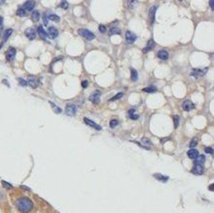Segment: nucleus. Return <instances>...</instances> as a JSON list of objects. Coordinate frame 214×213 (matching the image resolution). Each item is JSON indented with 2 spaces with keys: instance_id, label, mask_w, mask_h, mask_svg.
Listing matches in <instances>:
<instances>
[{
  "instance_id": "obj_29",
  "label": "nucleus",
  "mask_w": 214,
  "mask_h": 213,
  "mask_svg": "<svg viewBox=\"0 0 214 213\" xmlns=\"http://www.w3.org/2000/svg\"><path fill=\"white\" fill-rule=\"evenodd\" d=\"M138 79V73L135 69H131V80L132 81H137Z\"/></svg>"
},
{
  "instance_id": "obj_43",
  "label": "nucleus",
  "mask_w": 214,
  "mask_h": 213,
  "mask_svg": "<svg viewBox=\"0 0 214 213\" xmlns=\"http://www.w3.org/2000/svg\"><path fill=\"white\" fill-rule=\"evenodd\" d=\"M44 23H45L46 26L47 25V23H49V22H47V20H46V15H44Z\"/></svg>"
},
{
  "instance_id": "obj_5",
  "label": "nucleus",
  "mask_w": 214,
  "mask_h": 213,
  "mask_svg": "<svg viewBox=\"0 0 214 213\" xmlns=\"http://www.w3.org/2000/svg\"><path fill=\"white\" fill-rule=\"evenodd\" d=\"M137 39V37L136 35H134L132 33V32L130 31H127L126 33H125V41L127 44H133Z\"/></svg>"
},
{
  "instance_id": "obj_32",
  "label": "nucleus",
  "mask_w": 214,
  "mask_h": 213,
  "mask_svg": "<svg viewBox=\"0 0 214 213\" xmlns=\"http://www.w3.org/2000/svg\"><path fill=\"white\" fill-rule=\"evenodd\" d=\"M50 104L51 105V106L53 108V110H55V113H57V114H60L61 111H62V110L59 108V106H57L56 105H55V104H53L52 102H50Z\"/></svg>"
},
{
  "instance_id": "obj_39",
  "label": "nucleus",
  "mask_w": 214,
  "mask_h": 213,
  "mask_svg": "<svg viewBox=\"0 0 214 213\" xmlns=\"http://www.w3.org/2000/svg\"><path fill=\"white\" fill-rule=\"evenodd\" d=\"M99 31L101 32V33H106L107 32V28L105 25H100L99 26Z\"/></svg>"
},
{
  "instance_id": "obj_2",
  "label": "nucleus",
  "mask_w": 214,
  "mask_h": 213,
  "mask_svg": "<svg viewBox=\"0 0 214 213\" xmlns=\"http://www.w3.org/2000/svg\"><path fill=\"white\" fill-rule=\"evenodd\" d=\"M78 34L83 37V38H85L86 40L88 41H92L95 39V35L92 33V32H90L89 30H86V29H80L78 30Z\"/></svg>"
},
{
  "instance_id": "obj_23",
  "label": "nucleus",
  "mask_w": 214,
  "mask_h": 213,
  "mask_svg": "<svg viewBox=\"0 0 214 213\" xmlns=\"http://www.w3.org/2000/svg\"><path fill=\"white\" fill-rule=\"evenodd\" d=\"M154 178L159 180H161V182H163V183H166L169 180V177H165V176H163L161 174H155L154 175Z\"/></svg>"
},
{
  "instance_id": "obj_4",
  "label": "nucleus",
  "mask_w": 214,
  "mask_h": 213,
  "mask_svg": "<svg viewBox=\"0 0 214 213\" xmlns=\"http://www.w3.org/2000/svg\"><path fill=\"white\" fill-rule=\"evenodd\" d=\"M27 83H28V85H29V86H31L32 88H37L41 84L40 80L37 77H35V76H30L28 78V81H27Z\"/></svg>"
},
{
  "instance_id": "obj_20",
  "label": "nucleus",
  "mask_w": 214,
  "mask_h": 213,
  "mask_svg": "<svg viewBox=\"0 0 214 213\" xmlns=\"http://www.w3.org/2000/svg\"><path fill=\"white\" fill-rule=\"evenodd\" d=\"M194 165H202L203 163L205 162V156L203 155H199L194 160Z\"/></svg>"
},
{
  "instance_id": "obj_1",
  "label": "nucleus",
  "mask_w": 214,
  "mask_h": 213,
  "mask_svg": "<svg viewBox=\"0 0 214 213\" xmlns=\"http://www.w3.org/2000/svg\"><path fill=\"white\" fill-rule=\"evenodd\" d=\"M15 206L21 213H29L34 208V202L27 196H19L15 200Z\"/></svg>"
},
{
  "instance_id": "obj_12",
  "label": "nucleus",
  "mask_w": 214,
  "mask_h": 213,
  "mask_svg": "<svg viewBox=\"0 0 214 213\" xmlns=\"http://www.w3.org/2000/svg\"><path fill=\"white\" fill-rule=\"evenodd\" d=\"M203 172H204V169H203L202 165H194V168L191 170V173L194 175H197V176L202 175Z\"/></svg>"
},
{
  "instance_id": "obj_17",
  "label": "nucleus",
  "mask_w": 214,
  "mask_h": 213,
  "mask_svg": "<svg viewBox=\"0 0 214 213\" xmlns=\"http://www.w3.org/2000/svg\"><path fill=\"white\" fill-rule=\"evenodd\" d=\"M154 46H155V42H154V41H153V40L148 41L147 45H146V47H145V49H143V52L146 53V52H148V51L152 50L154 49Z\"/></svg>"
},
{
  "instance_id": "obj_28",
  "label": "nucleus",
  "mask_w": 214,
  "mask_h": 213,
  "mask_svg": "<svg viewBox=\"0 0 214 213\" xmlns=\"http://www.w3.org/2000/svg\"><path fill=\"white\" fill-rule=\"evenodd\" d=\"M17 15L19 17H25V16H27V11L24 8H19L17 10Z\"/></svg>"
},
{
  "instance_id": "obj_44",
  "label": "nucleus",
  "mask_w": 214,
  "mask_h": 213,
  "mask_svg": "<svg viewBox=\"0 0 214 213\" xmlns=\"http://www.w3.org/2000/svg\"><path fill=\"white\" fill-rule=\"evenodd\" d=\"M2 184H3V185H5V186H6V188H10V189H11L12 188V186H11V185H6V184H5V182H2Z\"/></svg>"
},
{
  "instance_id": "obj_38",
  "label": "nucleus",
  "mask_w": 214,
  "mask_h": 213,
  "mask_svg": "<svg viewBox=\"0 0 214 213\" xmlns=\"http://www.w3.org/2000/svg\"><path fill=\"white\" fill-rule=\"evenodd\" d=\"M19 84H20L22 87H26V86H28V83H27L26 80H23V79H21V78H19Z\"/></svg>"
},
{
  "instance_id": "obj_35",
  "label": "nucleus",
  "mask_w": 214,
  "mask_h": 213,
  "mask_svg": "<svg viewBox=\"0 0 214 213\" xmlns=\"http://www.w3.org/2000/svg\"><path fill=\"white\" fill-rule=\"evenodd\" d=\"M117 124H119V121H117L116 120H111L110 121V127H111V128H115Z\"/></svg>"
},
{
  "instance_id": "obj_41",
  "label": "nucleus",
  "mask_w": 214,
  "mask_h": 213,
  "mask_svg": "<svg viewBox=\"0 0 214 213\" xmlns=\"http://www.w3.org/2000/svg\"><path fill=\"white\" fill-rule=\"evenodd\" d=\"M88 81H87V80H84V81H82V87L83 88H87L88 87Z\"/></svg>"
},
{
  "instance_id": "obj_7",
  "label": "nucleus",
  "mask_w": 214,
  "mask_h": 213,
  "mask_svg": "<svg viewBox=\"0 0 214 213\" xmlns=\"http://www.w3.org/2000/svg\"><path fill=\"white\" fill-rule=\"evenodd\" d=\"M46 35L49 36L50 39H55L56 37L58 36V31L57 29H55V27H50L49 29H47V32H46Z\"/></svg>"
},
{
  "instance_id": "obj_16",
  "label": "nucleus",
  "mask_w": 214,
  "mask_h": 213,
  "mask_svg": "<svg viewBox=\"0 0 214 213\" xmlns=\"http://www.w3.org/2000/svg\"><path fill=\"white\" fill-rule=\"evenodd\" d=\"M157 56H158V58H160L161 60H167L168 58H169V52H168L167 50H162L158 51Z\"/></svg>"
},
{
  "instance_id": "obj_9",
  "label": "nucleus",
  "mask_w": 214,
  "mask_h": 213,
  "mask_svg": "<svg viewBox=\"0 0 214 213\" xmlns=\"http://www.w3.org/2000/svg\"><path fill=\"white\" fill-rule=\"evenodd\" d=\"M100 97H101V92L100 91H95L92 95L90 96L89 100L93 104H99L100 102Z\"/></svg>"
},
{
  "instance_id": "obj_8",
  "label": "nucleus",
  "mask_w": 214,
  "mask_h": 213,
  "mask_svg": "<svg viewBox=\"0 0 214 213\" xmlns=\"http://www.w3.org/2000/svg\"><path fill=\"white\" fill-rule=\"evenodd\" d=\"M207 69L208 68H203V69H194L191 72V75L194 76L195 78H199V77H201L203 76L204 74L207 72Z\"/></svg>"
},
{
  "instance_id": "obj_24",
  "label": "nucleus",
  "mask_w": 214,
  "mask_h": 213,
  "mask_svg": "<svg viewBox=\"0 0 214 213\" xmlns=\"http://www.w3.org/2000/svg\"><path fill=\"white\" fill-rule=\"evenodd\" d=\"M120 30L119 28H116V27H111L109 31V35L110 36H113V35H120Z\"/></svg>"
},
{
  "instance_id": "obj_46",
  "label": "nucleus",
  "mask_w": 214,
  "mask_h": 213,
  "mask_svg": "<svg viewBox=\"0 0 214 213\" xmlns=\"http://www.w3.org/2000/svg\"><path fill=\"white\" fill-rule=\"evenodd\" d=\"M5 3V0H0V6H1L2 4H4Z\"/></svg>"
},
{
  "instance_id": "obj_6",
  "label": "nucleus",
  "mask_w": 214,
  "mask_h": 213,
  "mask_svg": "<svg viewBox=\"0 0 214 213\" xmlns=\"http://www.w3.org/2000/svg\"><path fill=\"white\" fill-rule=\"evenodd\" d=\"M25 35L30 41H33V40L36 39V37H37V32L33 28H29V29H27L25 31Z\"/></svg>"
},
{
  "instance_id": "obj_30",
  "label": "nucleus",
  "mask_w": 214,
  "mask_h": 213,
  "mask_svg": "<svg viewBox=\"0 0 214 213\" xmlns=\"http://www.w3.org/2000/svg\"><path fill=\"white\" fill-rule=\"evenodd\" d=\"M49 19L53 21V22H59V21H60V18L58 17L57 15H55V14H50L49 16Z\"/></svg>"
},
{
  "instance_id": "obj_15",
  "label": "nucleus",
  "mask_w": 214,
  "mask_h": 213,
  "mask_svg": "<svg viewBox=\"0 0 214 213\" xmlns=\"http://www.w3.org/2000/svg\"><path fill=\"white\" fill-rule=\"evenodd\" d=\"M156 10H157V6H152L149 10V22L150 24L154 23V20H155V13H156Z\"/></svg>"
},
{
  "instance_id": "obj_19",
  "label": "nucleus",
  "mask_w": 214,
  "mask_h": 213,
  "mask_svg": "<svg viewBox=\"0 0 214 213\" xmlns=\"http://www.w3.org/2000/svg\"><path fill=\"white\" fill-rule=\"evenodd\" d=\"M38 34L40 36V38L41 40H46V32L44 30V28H42V26H39L38 27Z\"/></svg>"
},
{
  "instance_id": "obj_26",
  "label": "nucleus",
  "mask_w": 214,
  "mask_h": 213,
  "mask_svg": "<svg viewBox=\"0 0 214 213\" xmlns=\"http://www.w3.org/2000/svg\"><path fill=\"white\" fill-rule=\"evenodd\" d=\"M137 4V0H127V7L129 9H133Z\"/></svg>"
},
{
  "instance_id": "obj_11",
  "label": "nucleus",
  "mask_w": 214,
  "mask_h": 213,
  "mask_svg": "<svg viewBox=\"0 0 214 213\" xmlns=\"http://www.w3.org/2000/svg\"><path fill=\"white\" fill-rule=\"evenodd\" d=\"M36 6V2L34 1V0H28V1H26L24 3V9L26 10V11H32Z\"/></svg>"
},
{
  "instance_id": "obj_10",
  "label": "nucleus",
  "mask_w": 214,
  "mask_h": 213,
  "mask_svg": "<svg viewBox=\"0 0 214 213\" xmlns=\"http://www.w3.org/2000/svg\"><path fill=\"white\" fill-rule=\"evenodd\" d=\"M16 55V50L14 47H9L6 51V59L7 61H12Z\"/></svg>"
},
{
  "instance_id": "obj_31",
  "label": "nucleus",
  "mask_w": 214,
  "mask_h": 213,
  "mask_svg": "<svg viewBox=\"0 0 214 213\" xmlns=\"http://www.w3.org/2000/svg\"><path fill=\"white\" fill-rule=\"evenodd\" d=\"M174 124H175V128H178V126L180 124V116L179 115H174Z\"/></svg>"
},
{
  "instance_id": "obj_18",
  "label": "nucleus",
  "mask_w": 214,
  "mask_h": 213,
  "mask_svg": "<svg viewBox=\"0 0 214 213\" xmlns=\"http://www.w3.org/2000/svg\"><path fill=\"white\" fill-rule=\"evenodd\" d=\"M199 155V151H197L196 149H194V148H192V149H190V150L188 151V156L192 160H194Z\"/></svg>"
},
{
  "instance_id": "obj_48",
  "label": "nucleus",
  "mask_w": 214,
  "mask_h": 213,
  "mask_svg": "<svg viewBox=\"0 0 214 213\" xmlns=\"http://www.w3.org/2000/svg\"><path fill=\"white\" fill-rule=\"evenodd\" d=\"M180 1H183V0H180Z\"/></svg>"
},
{
  "instance_id": "obj_47",
  "label": "nucleus",
  "mask_w": 214,
  "mask_h": 213,
  "mask_svg": "<svg viewBox=\"0 0 214 213\" xmlns=\"http://www.w3.org/2000/svg\"><path fill=\"white\" fill-rule=\"evenodd\" d=\"M1 31H2V25H0V35H1Z\"/></svg>"
},
{
  "instance_id": "obj_27",
  "label": "nucleus",
  "mask_w": 214,
  "mask_h": 213,
  "mask_svg": "<svg viewBox=\"0 0 214 213\" xmlns=\"http://www.w3.org/2000/svg\"><path fill=\"white\" fill-rule=\"evenodd\" d=\"M156 91H157V89L154 86H149V87H146L143 89V92H146V93H155Z\"/></svg>"
},
{
  "instance_id": "obj_21",
  "label": "nucleus",
  "mask_w": 214,
  "mask_h": 213,
  "mask_svg": "<svg viewBox=\"0 0 214 213\" xmlns=\"http://www.w3.org/2000/svg\"><path fill=\"white\" fill-rule=\"evenodd\" d=\"M31 18H32V21L33 22H38V21L40 20L41 18V13L39 11H34V12H32V16H31Z\"/></svg>"
},
{
  "instance_id": "obj_40",
  "label": "nucleus",
  "mask_w": 214,
  "mask_h": 213,
  "mask_svg": "<svg viewBox=\"0 0 214 213\" xmlns=\"http://www.w3.org/2000/svg\"><path fill=\"white\" fill-rule=\"evenodd\" d=\"M204 151L207 154H213V148H211V147H205L204 148Z\"/></svg>"
},
{
  "instance_id": "obj_34",
  "label": "nucleus",
  "mask_w": 214,
  "mask_h": 213,
  "mask_svg": "<svg viewBox=\"0 0 214 213\" xmlns=\"http://www.w3.org/2000/svg\"><path fill=\"white\" fill-rule=\"evenodd\" d=\"M12 33H13V31L11 29H9V30H7L6 32H5V34H4V41H6L10 36H11Z\"/></svg>"
},
{
  "instance_id": "obj_25",
  "label": "nucleus",
  "mask_w": 214,
  "mask_h": 213,
  "mask_svg": "<svg viewBox=\"0 0 214 213\" xmlns=\"http://www.w3.org/2000/svg\"><path fill=\"white\" fill-rule=\"evenodd\" d=\"M141 142L143 143V144H142V147H143V148H146V149H149L146 145H149V146H151V145H152L151 141L149 140L148 138H143V139L141 140Z\"/></svg>"
},
{
  "instance_id": "obj_14",
  "label": "nucleus",
  "mask_w": 214,
  "mask_h": 213,
  "mask_svg": "<svg viewBox=\"0 0 214 213\" xmlns=\"http://www.w3.org/2000/svg\"><path fill=\"white\" fill-rule=\"evenodd\" d=\"M84 122H85V124H86L90 125L91 127H93V128L97 129V130H101V129H102V127H101L99 124H96V122H94L93 120H91L90 119L84 118Z\"/></svg>"
},
{
  "instance_id": "obj_36",
  "label": "nucleus",
  "mask_w": 214,
  "mask_h": 213,
  "mask_svg": "<svg viewBox=\"0 0 214 213\" xmlns=\"http://www.w3.org/2000/svg\"><path fill=\"white\" fill-rule=\"evenodd\" d=\"M122 96H124V93H119V94H116V96L114 98H111V100H110V102L111 101V102H113V101H116V100H119V99H120V98H122Z\"/></svg>"
},
{
  "instance_id": "obj_45",
  "label": "nucleus",
  "mask_w": 214,
  "mask_h": 213,
  "mask_svg": "<svg viewBox=\"0 0 214 213\" xmlns=\"http://www.w3.org/2000/svg\"><path fill=\"white\" fill-rule=\"evenodd\" d=\"M213 189H214V185L211 184V185H209V190H210V191H213Z\"/></svg>"
},
{
  "instance_id": "obj_22",
  "label": "nucleus",
  "mask_w": 214,
  "mask_h": 213,
  "mask_svg": "<svg viewBox=\"0 0 214 213\" xmlns=\"http://www.w3.org/2000/svg\"><path fill=\"white\" fill-rule=\"evenodd\" d=\"M128 115H129V118L133 120H136L139 119V115L135 113V110H129V111H128Z\"/></svg>"
},
{
  "instance_id": "obj_33",
  "label": "nucleus",
  "mask_w": 214,
  "mask_h": 213,
  "mask_svg": "<svg viewBox=\"0 0 214 213\" xmlns=\"http://www.w3.org/2000/svg\"><path fill=\"white\" fill-rule=\"evenodd\" d=\"M197 143H199V140H197V138H192L190 143V148H194L196 145H197Z\"/></svg>"
},
{
  "instance_id": "obj_42",
  "label": "nucleus",
  "mask_w": 214,
  "mask_h": 213,
  "mask_svg": "<svg viewBox=\"0 0 214 213\" xmlns=\"http://www.w3.org/2000/svg\"><path fill=\"white\" fill-rule=\"evenodd\" d=\"M209 6L212 10H214V0H209Z\"/></svg>"
},
{
  "instance_id": "obj_37",
  "label": "nucleus",
  "mask_w": 214,
  "mask_h": 213,
  "mask_svg": "<svg viewBox=\"0 0 214 213\" xmlns=\"http://www.w3.org/2000/svg\"><path fill=\"white\" fill-rule=\"evenodd\" d=\"M60 8H62V9H67L68 8V3L66 2V0H62V2L60 3Z\"/></svg>"
},
{
  "instance_id": "obj_13",
  "label": "nucleus",
  "mask_w": 214,
  "mask_h": 213,
  "mask_svg": "<svg viewBox=\"0 0 214 213\" xmlns=\"http://www.w3.org/2000/svg\"><path fill=\"white\" fill-rule=\"evenodd\" d=\"M183 109H184L186 111H191V110L194 109V103L191 102V101L186 100V101H185L184 104H183Z\"/></svg>"
},
{
  "instance_id": "obj_3",
  "label": "nucleus",
  "mask_w": 214,
  "mask_h": 213,
  "mask_svg": "<svg viewBox=\"0 0 214 213\" xmlns=\"http://www.w3.org/2000/svg\"><path fill=\"white\" fill-rule=\"evenodd\" d=\"M65 113L69 116H73L75 115L77 113V106L74 104H67L66 108H65Z\"/></svg>"
}]
</instances>
